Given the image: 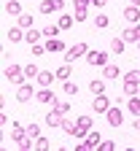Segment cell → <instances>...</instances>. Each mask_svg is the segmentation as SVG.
Masks as SVG:
<instances>
[{"label":"cell","mask_w":140,"mask_h":151,"mask_svg":"<svg viewBox=\"0 0 140 151\" xmlns=\"http://www.w3.org/2000/svg\"><path fill=\"white\" fill-rule=\"evenodd\" d=\"M124 46H127V41H124L121 35H118V38H113V41H111V51H113V54H124Z\"/></svg>","instance_id":"7402d4cb"},{"label":"cell","mask_w":140,"mask_h":151,"mask_svg":"<svg viewBox=\"0 0 140 151\" xmlns=\"http://www.w3.org/2000/svg\"><path fill=\"white\" fill-rule=\"evenodd\" d=\"M43 38H59V24H49V27H43Z\"/></svg>","instance_id":"f546056e"},{"label":"cell","mask_w":140,"mask_h":151,"mask_svg":"<svg viewBox=\"0 0 140 151\" xmlns=\"http://www.w3.org/2000/svg\"><path fill=\"white\" fill-rule=\"evenodd\" d=\"M94 27H100V30H103V27H108V14H103V11H100V14L94 16Z\"/></svg>","instance_id":"4dcf8cb0"},{"label":"cell","mask_w":140,"mask_h":151,"mask_svg":"<svg viewBox=\"0 0 140 151\" xmlns=\"http://www.w3.org/2000/svg\"><path fill=\"white\" fill-rule=\"evenodd\" d=\"M62 129L67 132V135H75V122H70V119H65V122H62Z\"/></svg>","instance_id":"d590c367"},{"label":"cell","mask_w":140,"mask_h":151,"mask_svg":"<svg viewBox=\"0 0 140 151\" xmlns=\"http://www.w3.org/2000/svg\"><path fill=\"white\" fill-rule=\"evenodd\" d=\"M75 151H94V148H92L86 140H78V143H75Z\"/></svg>","instance_id":"ab89813d"},{"label":"cell","mask_w":140,"mask_h":151,"mask_svg":"<svg viewBox=\"0 0 140 151\" xmlns=\"http://www.w3.org/2000/svg\"><path fill=\"white\" fill-rule=\"evenodd\" d=\"M65 8V0H43L41 3V14H54V11H62Z\"/></svg>","instance_id":"8fae6325"},{"label":"cell","mask_w":140,"mask_h":151,"mask_svg":"<svg viewBox=\"0 0 140 151\" xmlns=\"http://www.w3.org/2000/svg\"><path fill=\"white\" fill-rule=\"evenodd\" d=\"M54 76H57V81H62V84H65V81H70L73 68H70V65H62V68H57V70H54Z\"/></svg>","instance_id":"ac0fdd59"},{"label":"cell","mask_w":140,"mask_h":151,"mask_svg":"<svg viewBox=\"0 0 140 151\" xmlns=\"http://www.w3.org/2000/svg\"><path fill=\"white\" fill-rule=\"evenodd\" d=\"M137 92H140V84H129V81H124V94H127V97H137Z\"/></svg>","instance_id":"484cf974"},{"label":"cell","mask_w":140,"mask_h":151,"mask_svg":"<svg viewBox=\"0 0 140 151\" xmlns=\"http://www.w3.org/2000/svg\"><path fill=\"white\" fill-rule=\"evenodd\" d=\"M105 119H108L111 127H121V124H124V113H121V108H116V105H113V108L105 113Z\"/></svg>","instance_id":"30bf717a"},{"label":"cell","mask_w":140,"mask_h":151,"mask_svg":"<svg viewBox=\"0 0 140 151\" xmlns=\"http://www.w3.org/2000/svg\"><path fill=\"white\" fill-rule=\"evenodd\" d=\"M97 151H116V146H113V140H103L97 146Z\"/></svg>","instance_id":"74e56055"},{"label":"cell","mask_w":140,"mask_h":151,"mask_svg":"<svg viewBox=\"0 0 140 151\" xmlns=\"http://www.w3.org/2000/svg\"><path fill=\"white\" fill-rule=\"evenodd\" d=\"M54 108H57L59 113H62V116H67V111H70V103H67V100H57V103H54Z\"/></svg>","instance_id":"1f68e13d"},{"label":"cell","mask_w":140,"mask_h":151,"mask_svg":"<svg viewBox=\"0 0 140 151\" xmlns=\"http://www.w3.org/2000/svg\"><path fill=\"white\" fill-rule=\"evenodd\" d=\"M0 124L6 127V124H14V122H11V116H8V113H0Z\"/></svg>","instance_id":"b9f144b4"},{"label":"cell","mask_w":140,"mask_h":151,"mask_svg":"<svg viewBox=\"0 0 140 151\" xmlns=\"http://www.w3.org/2000/svg\"><path fill=\"white\" fill-rule=\"evenodd\" d=\"M129 3H132V6H140V0H129Z\"/></svg>","instance_id":"f6af8a7d"},{"label":"cell","mask_w":140,"mask_h":151,"mask_svg":"<svg viewBox=\"0 0 140 151\" xmlns=\"http://www.w3.org/2000/svg\"><path fill=\"white\" fill-rule=\"evenodd\" d=\"M35 94H38V92L32 89V84H22V86L16 89V100H19V103H30Z\"/></svg>","instance_id":"52a82bcc"},{"label":"cell","mask_w":140,"mask_h":151,"mask_svg":"<svg viewBox=\"0 0 140 151\" xmlns=\"http://www.w3.org/2000/svg\"><path fill=\"white\" fill-rule=\"evenodd\" d=\"M124 151H135V148H124Z\"/></svg>","instance_id":"7dc6e473"},{"label":"cell","mask_w":140,"mask_h":151,"mask_svg":"<svg viewBox=\"0 0 140 151\" xmlns=\"http://www.w3.org/2000/svg\"><path fill=\"white\" fill-rule=\"evenodd\" d=\"M137 49H140V43H137Z\"/></svg>","instance_id":"f907efd6"},{"label":"cell","mask_w":140,"mask_h":151,"mask_svg":"<svg viewBox=\"0 0 140 151\" xmlns=\"http://www.w3.org/2000/svg\"><path fill=\"white\" fill-rule=\"evenodd\" d=\"M54 78H57V76H54V70H41V76H38V86H41V89H49L51 84H54Z\"/></svg>","instance_id":"4fadbf2b"},{"label":"cell","mask_w":140,"mask_h":151,"mask_svg":"<svg viewBox=\"0 0 140 151\" xmlns=\"http://www.w3.org/2000/svg\"><path fill=\"white\" fill-rule=\"evenodd\" d=\"M89 89H92V94H94V97H97V94H105V81L94 78V81L89 84Z\"/></svg>","instance_id":"cb8c5ba5"},{"label":"cell","mask_w":140,"mask_h":151,"mask_svg":"<svg viewBox=\"0 0 140 151\" xmlns=\"http://www.w3.org/2000/svg\"><path fill=\"white\" fill-rule=\"evenodd\" d=\"M111 108H113V105H111V100L105 97V94H97V97L92 100V111H94V113H108Z\"/></svg>","instance_id":"8992f818"},{"label":"cell","mask_w":140,"mask_h":151,"mask_svg":"<svg viewBox=\"0 0 140 151\" xmlns=\"http://www.w3.org/2000/svg\"><path fill=\"white\" fill-rule=\"evenodd\" d=\"M46 51L49 54H62V51H67V46H65L62 38H46Z\"/></svg>","instance_id":"ba28073f"},{"label":"cell","mask_w":140,"mask_h":151,"mask_svg":"<svg viewBox=\"0 0 140 151\" xmlns=\"http://www.w3.org/2000/svg\"><path fill=\"white\" fill-rule=\"evenodd\" d=\"M41 38H43V32H38V30H35V27H32V30H27V32H24V41H27V43H30V46H35V43H41Z\"/></svg>","instance_id":"d6986e66"},{"label":"cell","mask_w":140,"mask_h":151,"mask_svg":"<svg viewBox=\"0 0 140 151\" xmlns=\"http://www.w3.org/2000/svg\"><path fill=\"white\" fill-rule=\"evenodd\" d=\"M11 140H16L19 143V148H32L35 146V140L27 135V127H22V124H11Z\"/></svg>","instance_id":"6da1fadb"},{"label":"cell","mask_w":140,"mask_h":151,"mask_svg":"<svg viewBox=\"0 0 140 151\" xmlns=\"http://www.w3.org/2000/svg\"><path fill=\"white\" fill-rule=\"evenodd\" d=\"M35 100H38V103H43V105H51V103H57V94L51 92V86H49V89H38Z\"/></svg>","instance_id":"7c38bea8"},{"label":"cell","mask_w":140,"mask_h":151,"mask_svg":"<svg viewBox=\"0 0 140 151\" xmlns=\"http://www.w3.org/2000/svg\"><path fill=\"white\" fill-rule=\"evenodd\" d=\"M41 54H49L46 51V43H35L32 46V57H41Z\"/></svg>","instance_id":"8d00e7d4"},{"label":"cell","mask_w":140,"mask_h":151,"mask_svg":"<svg viewBox=\"0 0 140 151\" xmlns=\"http://www.w3.org/2000/svg\"><path fill=\"white\" fill-rule=\"evenodd\" d=\"M19 151H35V148H19Z\"/></svg>","instance_id":"bcb514c9"},{"label":"cell","mask_w":140,"mask_h":151,"mask_svg":"<svg viewBox=\"0 0 140 151\" xmlns=\"http://www.w3.org/2000/svg\"><path fill=\"white\" fill-rule=\"evenodd\" d=\"M27 135H30L32 140H38V138H41V124H35V122H30V124H27Z\"/></svg>","instance_id":"4316f807"},{"label":"cell","mask_w":140,"mask_h":151,"mask_svg":"<svg viewBox=\"0 0 140 151\" xmlns=\"http://www.w3.org/2000/svg\"><path fill=\"white\" fill-rule=\"evenodd\" d=\"M24 76H27V78H38V76H41V68H38L35 62H30V65L24 68Z\"/></svg>","instance_id":"f1b7e54d"},{"label":"cell","mask_w":140,"mask_h":151,"mask_svg":"<svg viewBox=\"0 0 140 151\" xmlns=\"http://www.w3.org/2000/svg\"><path fill=\"white\" fill-rule=\"evenodd\" d=\"M132 127H135V129H137V132H140V116H137V119H135V122H132Z\"/></svg>","instance_id":"ee69618b"},{"label":"cell","mask_w":140,"mask_h":151,"mask_svg":"<svg viewBox=\"0 0 140 151\" xmlns=\"http://www.w3.org/2000/svg\"><path fill=\"white\" fill-rule=\"evenodd\" d=\"M92 132V116H78V122H75V140H86V135Z\"/></svg>","instance_id":"277c9868"},{"label":"cell","mask_w":140,"mask_h":151,"mask_svg":"<svg viewBox=\"0 0 140 151\" xmlns=\"http://www.w3.org/2000/svg\"><path fill=\"white\" fill-rule=\"evenodd\" d=\"M24 32H27V30H22V27L16 24V27H11V30L6 32V38H8L11 43H19V41H24Z\"/></svg>","instance_id":"2e32d148"},{"label":"cell","mask_w":140,"mask_h":151,"mask_svg":"<svg viewBox=\"0 0 140 151\" xmlns=\"http://www.w3.org/2000/svg\"><path fill=\"white\" fill-rule=\"evenodd\" d=\"M3 76H6V81L8 84H14V86H22L24 84V68H19V65H8L6 70H3Z\"/></svg>","instance_id":"3957f363"},{"label":"cell","mask_w":140,"mask_h":151,"mask_svg":"<svg viewBox=\"0 0 140 151\" xmlns=\"http://www.w3.org/2000/svg\"><path fill=\"white\" fill-rule=\"evenodd\" d=\"M86 62H89L92 68H105V65H111V62H108V54H105V51H97V49H89Z\"/></svg>","instance_id":"5b68a950"},{"label":"cell","mask_w":140,"mask_h":151,"mask_svg":"<svg viewBox=\"0 0 140 151\" xmlns=\"http://www.w3.org/2000/svg\"><path fill=\"white\" fill-rule=\"evenodd\" d=\"M32 148H35V151H49V138H43V135H41V138L35 140V146H32Z\"/></svg>","instance_id":"836d02e7"},{"label":"cell","mask_w":140,"mask_h":151,"mask_svg":"<svg viewBox=\"0 0 140 151\" xmlns=\"http://www.w3.org/2000/svg\"><path fill=\"white\" fill-rule=\"evenodd\" d=\"M73 22H75V19H73L70 14H62V16H59V22H57V24H59V30H70V27H73Z\"/></svg>","instance_id":"d4e9b609"},{"label":"cell","mask_w":140,"mask_h":151,"mask_svg":"<svg viewBox=\"0 0 140 151\" xmlns=\"http://www.w3.org/2000/svg\"><path fill=\"white\" fill-rule=\"evenodd\" d=\"M59 151H67V148H59Z\"/></svg>","instance_id":"c3c4849f"},{"label":"cell","mask_w":140,"mask_h":151,"mask_svg":"<svg viewBox=\"0 0 140 151\" xmlns=\"http://www.w3.org/2000/svg\"><path fill=\"white\" fill-rule=\"evenodd\" d=\"M127 108H129V113L137 119L140 116V97H127Z\"/></svg>","instance_id":"44dd1931"},{"label":"cell","mask_w":140,"mask_h":151,"mask_svg":"<svg viewBox=\"0 0 140 151\" xmlns=\"http://www.w3.org/2000/svg\"><path fill=\"white\" fill-rule=\"evenodd\" d=\"M124 19H127L129 24H137V22H140V6H132V3H129V6L124 8Z\"/></svg>","instance_id":"5bb4252c"},{"label":"cell","mask_w":140,"mask_h":151,"mask_svg":"<svg viewBox=\"0 0 140 151\" xmlns=\"http://www.w3.org/2000/svg\"><path fill=\"white\" fill-rule=\"evenodd\" d=\"M103 76H105V78H124L121 70H118L116 65H105V68H103Z\"/></svg>","instance_id":"603a6c76"},{"label":"cell","mask_w":140,"mask_h":151,"mask_svg":"<svg viewBox=\"0 0 140 151\" xmlns=\"http://www.w3.org/2000/svg\"><path fill=\"white\" fill-rule=\"evenodd\" d=\"M62 122H65V116H62L57 108H51V111L46 113V124H49V127H62Z\"/></svg>","instance_id":"9a60e30c"},{"label":"cell","mask_w":140,"mask_h":151,"mask_svg":"<svg viewBox=\"0 0 140 151\" xmlns=\"http://www.w3.org/2000/svg\"><path fill=\"white\" fill-rule=\"evenodd\" d=\"M121 38H124L127 43H140V22H137V24H129V27L121 32Z\"/></svg>","instance_id":"9c48e42d"},{"label":"cell","mask_w":140,"mask_h":151,"mask_svg":"<svg viewBox=\"0 0 140 151\" xmlns=\"http://www.w3.org/2000/svg\"><path fill=\"white\" fill-rule=\"evenodd\" d=\"M137 97H140V92H137Z\"/></svg>","instance_id":"681fc988"},{"label":"cell","mask_w":140,"mask_h":151,"mask_svg":"<svg viewBox=\"0 0 140 151\" xmlns=\"http://www.w3.org/2000/svg\"><path fill=\"white\" fill-rule=\"evenodd\" d=\"M3 11L6 14H11V16H22L24 11H22V3H19V0H8V3L3 6Z\"/></svg>","instance_id":"e0dca14e"},{"label":"cell","mask_w":140,"mask_h":151,"mask_svg":"<svg viewBox=\"0 0 140 151\" xmlns=\"http://www.w3.org/2000/svg\"><path fill=\"white\" fill-rule=\"evenodd\" d=\"M86 16H89V8H75V14H73L75 22H86Z\"/></svg>","instance_id":"e575fe53"},{"label":"cell","mask_w":140,"mask_h":151,"mask_svg":"<svg viewBox=\"0 0 140 151\" xmlns=\"http://www.w3.org/2000/svg\"><path fill=\"white\" fill-rule=\"evenodd\" d=\"M86 54H89V46H86L84 41H78V43L67 46V51H65V65H73L78 57H86Z\"/></svg>","instance_id":"7a4b0ae2"},{"label":"cell","mask_w":140,"mask_h":151,"mask_svg":"<svg viewBox=\"0 0 140 151\" xmlns=\"http://www.w3.org/2000/svg\"><path fill=\"white\" fill-rule=\"evenodd\" d=\"M65 94H78V84H73V81H65Z\"/></svg>","instance_id":"f35d334b"},{"label":"cell","mask_w":140,"mask_h":151,"mask_svg":"<svg viewBox=\"0 0 140 151\" xmlns=\"http://www.w3.org/2000/svg\"><path fill=\"white\" fill-rule=\"evenodd\" d=\"M92 0H75V8H89Z\"/></svg>","instance_id":"60d3db41"},{"label":"cell","mask_w":140,"mask_h":151,"mask_svg":"<svg viewBox=\"0 0 140 151\" xmlns=\"http://www.w3.org/2000/svg\"><path fill=\"white\" fill-rule=\"evenodd\" d=\"M19 27L22 30H32V14H22L19 16Z\"/></svg>","instance_id":"83f0119b"},{"label":"cell","mask_w":140,"mask_h":151,"mask_svg":"<svg viewBox=\"0 0 140 151\" xmlns=\"http://www.w3.org/2000/svg\"><path fill=\"white\" fill-rule=\"evenodd\" d=\"M86 143L97 151V146L103 143V135H100V129H92V132H89V135H86Z\"/></svg>","instance_id":"ffe728a7"},{"label":"cell","mask_w":140,"mask_h":151,"mask_svg":"<svg viewBox=\"0 0 140 151\" xmlns=\"http://www.w3.org/2000/svg\"><path fill=\"white\" fill-rule=\"evenodd\" d=\"M108 0H92V8H105Z\"/></svg>","instance_id":"7bdbcfd3"},{"label":"cell","mask_w":140,"mask_h":151,"mask_svg":"<svg viewBox=\"0 0 140 151\" xmlns=\"http://www.w3.org/2000/svg\"><path fill=\"white\" fill-rule=\"evenodd\" d=\"M124 81H129V84H140V70H129V73H124Z\"/></svg>","instance_id":"d6a6232c"}]
</instances>
